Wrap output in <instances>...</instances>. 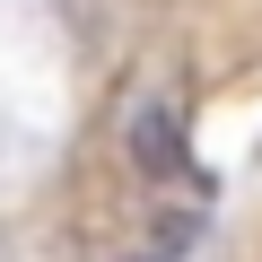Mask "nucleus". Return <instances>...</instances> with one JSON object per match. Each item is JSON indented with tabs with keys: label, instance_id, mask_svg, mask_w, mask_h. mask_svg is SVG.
Instances as JSON below:
<instances>
[{
	"label": "nucleus",
	"instance_id": "1",
	"mask_svg": "<svg viewBox=\"0 0 262 262\" xmlns=\"http://www.w3.org/2000/svg\"><path fill=\"white\" fill-rule=\"evenodd\" d=\"M122 149H131V166L140 175H175V184H192V149H184V114H175V96L158 88V79H140L122 96Z\"/></svg>",
	"mask_w": 262,
	"mask_h": 262
}]
</instances>
